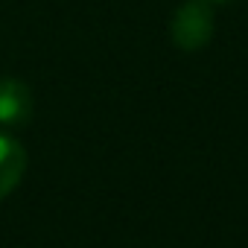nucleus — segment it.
<instances>
[{"mask_svg":"<svg viewBox=\"0 0 248 248\" xmlns=\"http://www.w3.org/2000/svg\"><path fill=\"white\" fill-rule=\"evenodd\" d=\"M170 32H172V41L181 50H187V53L202 50L213 35V9H210V3L207 0H190V3H184L172 18Z\"/></svg>","mask_w":248,"mask_h":248,"instance_id":"1","label":"nucleus"},{"mask_svg":"<svg viewBox=\"0 0 248 248\" xmlns=\"http://www.w3.org/2000/svg\"><path fill=\"white\" fill-rule=\"evenodd\" d=\"M32 114V93L21 79H0V123L21 126Z\"/></svg>","mask_w":248,"mask_h":248,"instance_id":"2","label":"nucleus"},{"mask_svg":"<svg viewBox=\"0 0 248 248\" xmlns=\"http://www.w3.org/2000/svg\"><path fill=\"white\" fill-rule=\"evenodd\" d=\"M27 172V152L24 146L0 132V199H6Z\"/></svg>","mask_w":248,"mask_h":248,"instance_id":"3","label":"nucleus"},{"mask_svg":"<svg viewBox=\"0 0 248 248\" xmlns=\"http://www.w3.org/2000/svg\"><path fill=\"white\" fill-rule=\"evenodd\" d=\"M207 3H225V0H207Z\"/></svg>","mask_w":248,"mask_h":248,"instance_id":"4","label":"nucleus"}]
</instances>
